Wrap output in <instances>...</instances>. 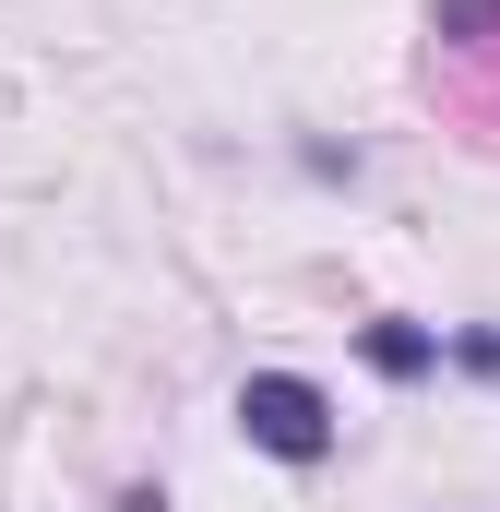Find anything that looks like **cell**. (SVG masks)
Listing matches in <instances>:
<instances>
[{"label": "cell", "mask_w": 500, "mask_h": 512, "mask_svg": "<svg viewBox=\"0 0 500 512\" xmlns=\"http://www.w3.org/2000/svg\"><path fill=\"white\" fill-rule=\"evenodd\" d=\"M441 358H453V370H477V382H500V334H441Z\"/></svg>", "instance_id": "3"}, {"label": "cell", "mask_w": 500, "mask_h": 512, "mask_svg": "<svg viewBox=\"0 0 500 512\" xmlns=\"http://www.w3.org/2000/svg\"><path fill=\"white\" fill-rule=\"evenodd\" d=\"M239 429H250V453H274V465H322L334 453V393L310 382V370H250Z\"/></svg>", "instance_id": "1"}, {"label": "cell", "mask_w": 500, "mask_h": 512, "mask_svg": "<svg viewBox=\"0 0 500 512\" xmlns=\"http://www.w3.org/2000/svg\"><path fill=\"white\" fill-rule=\"evenodd\" d=\"M358 358H370L381 382H429V370H441V334H429V322H370Z\"/></svg>", "instance_id": "2"}]
</instances>
